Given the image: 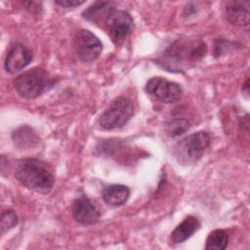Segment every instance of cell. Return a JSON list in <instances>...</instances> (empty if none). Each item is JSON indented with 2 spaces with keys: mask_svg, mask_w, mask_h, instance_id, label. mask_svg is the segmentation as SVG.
<instances>
[{
  "mask_svg": "<svg viewBox=\"0 0 250 250\" xmlns=\"http://www.w3.org/2000/svg\"><path fill=\"white\" fill-rule=\"evenodd\" d=\"M207 52V45L201 39L182 37L175 40L158 60L168 71H184L200 61Z\"/></svg>",
  "mask_w": 250,
  "mask_h": 250,
  "instance_id": "1",
  "label": "cell"
},
{
  "mask_svg": "<svg viewBox=\"0 0 250 250\" xmlns=\"http://www.w3.org/2000/svg\"><path fill=\"white\" fill-rule=\"evenodd\" d=\"M16 179L25 188L46 193L54 186V177L41 161L33 158L19 160L14 171Z\"/></svg>",
  "mask_w": 250,
  "mask_h": 250,
  "instance_id": "2",
  "label": "cell"
},
{
  "mask_svg": "<svg viewBox=\"0 0 250 250\" xmlns=\"http://www.w3.org/2000/svg\"><path fill=\"white\" fill-rule=\"evenodd\" d=\"M54 85L52 77L42 68H32L21 75L15 81L14 86L18 94L25 99H35Z\"/></svg>",
  "mask_w": 250,
  "mask_h": 250,
  "instance_id": "3",
  "label": "cell"
},
{
  "mask_svg": "<svg viewBox=\"0 0 250 250\" xmlns=\"http://www.w3.org/2000/svg\"><path fill=\"white\" fill-rule=\"evenodd\" d=\"M210 145V136L203 131L190 134L180 140L174 149L177 161L182 165L196 163Z\"/></svg>",
  "mask_w": 250,
  "mask_h": 250,
  "instance_id": "4",
  "label": "cell"
},
{
  "mask_svg": "<svg viewBox=\"0 0 250 250\" xmlns=\"http://www.w3.org/2000/svg\"><path fill=\"white\" fill-rule=\"evenodd\" d=\"M134 113V105L126 97L115 98L99 118V125L104 130H113L125 125Z\"/></svg>",
  "mask_w": 250,
  "mask_h": 250,
  "instance_id": "5",
  "label": "cell"
},
{
  "mask_svg": "<svg viewBox=\"0 0 250 250\" xmlns=\"http://www.w3.org/2000/svg\"><path fill=\"white\" fill-rule=\"evenodd\" d=\"M76 58L83 62H91L99 58L103 51L101 40L88 29H79L72 40Z\"/></svg>",
  "mask_w": 250,
  "mask_h": 250,
  "instance_id": "6",
  "label": "cell"
},
{
  "mask_svg": "<svg viewBox=\"0 0 250 250\" xmlns=\"http://www.w3.org/2000/svg\"><path fill=\"white\" fill-rule=\"evenodd\" d=\"M104 24L112 42L116 45H120L131 33L133 19L130 14L125 11L113 10L105 20Z\"/></svg>",
  "mask_w": 250,
  "mask_h": 250,
  "instance_id": "7",
  "label": "cell"
},
{
  "mask_svg": "<svg viewBox=\"0 0 250 250\" xmlns=\"http://www.w3.org/2000/svg\"><path fill=\"white\" fill-rule=\"evenodd\" d=\"M147 94L154 96L159 101L172 104L180 100L182 96V88L176 83L169 81L163 77H152L150 78L145 87Z\"/></svg>",
  "mask_w": 250,
  "mask_h": 250,
  "instance_id": "8",
  "label": "cell"
},
{
  "mask_svg": "<svg viewBox=\"0 0 250 250\" xmlns=\"http://www.w3.org/2000/svg\"><path fill=\"white\" fill-rule=\"evenodd\" d=\"M32 61V53L24 45L16 43L8 51L4 67L9 73H16L23 69Z\"/></svg>",
  "mask_w": 250,
  "mask_h": 250,
  "instance_id": "9",
  "label": "cell"
},
{
  "mask_svg": "<svg viewBox=\"0 0 250 250\" xmlns=\"http://www.w3.org/2000/svg\"><path fill=\"white\" fill-rule=\"evenodd\" d=\"M72 216L77 223L83 226H90L98 221L100 213L89 198L79 197L73 201Z\"/></svg>",
  "mask_w": 250,
  "mask_h": 250,
  "instance_id": "10",
  "label": "cell"
},
{
  "mask_svg": "<svg viewBox=\"0 0 250 250\" xmlns=\"http://www.w3.org/2000/svg\"><path fill=\"white\" fill-rule=\"evenodd\" d=\"M250 2L248 0H230L226 4L225 12L228 21L235 26L249 24Z\"/></svg>",
  "mask_w": 250,
  "mask_h": 250,
  "instance_id": "11",
  "label": "cell"
},
{
  "mask_svg": "<svg viewBox=\"0 0 250 250\" xmlns=\"http://www.w3.org/2000/svg\"><path fill=\"white\" fill-rule=\"evenodd\" d=\"M115 4L111 1H96L82 13L83 19L94 23L105 22L109 14L114 10Z\"/></svg>",
  "mask_w": 250,
  "mask_h": 250,
  "instance_id": "12",
  "label": "cell"
},
{
  "mask_svg": "<svg viewBox=\"0 0 250 250\" xmlns=\"http://www.w3.org/2000/svg\"><path fill=\"white\" fill-rule=\"evenodd\" d=\"M200 228L199 220L194 216H188L180 223L171 233V241L174 244H179L188 240Z\"/></svg>",
  "mask_w": 250,
  "mask_h": 250,
  "instance_id": "13",
  "label": "cell"
},
{
  "mask_svg": "<svg viewBox=\"0 0 250 250\" xmlns=\"http://www.w3.org/2000/svg\"><path fill=\"white\" fill-rule=\"evenodd\" d=\"M102 196L107 205L118 207L127 202L130 196V189L124 185H110L104 188Z\"/></svg>",
  "mask_w": 250,
  "mask_h": 250,
  "instance_id": "14",
  "label": "cell"
},
{
  "mask_svg": "<svg viewBox=\"0 0 250 250\" xmlns=\"http://www.w3.org/2000/svg\"><path fill=\"white\" fill-rule=\"evenodd\" d=\"M229 243V236L224 229H218L211 231L205 242V249L207 250H224Z\"/></svg>",
  "mask_w": 250,
  "mask_h": 250,
  "instance_id": "15",
  "label": "cell"
},
{
  "mask_svg": "<svg viewBox=\"0 0 250 250\" xmlns=\"http://www.w3.org/2000/svg\"><path fill=\"white\" fill-rule=\"evenodd\" d=\"M13 140L16 146L20 147H26L33 146V143L36 142V136L32 132L31 128L22 126L14 132Z\"/></svg>",
  "mask_w": 250,
  "mask_h": 250,
  "instance_id": "16",
  "label": "cell"
},
{
  "mask_svg": "<svg viewBox=\"0 0 250 250\" xmlns=\"http://www.w3.org/2000/svg\"><path fill=\"white\" fill-rule=\"evenodd\" d=\"M188 128L189 122L186 118H175L166 124V132L172 138L183 135Z\"/></svg>",
  "mask_w": 250,
  "mask_h": 250,
  "instance_id": "17",
  "label": "cell"
},
{
  "mask_svg": "<svg viewBox=\"0 0 250 250\" xmlns=\"http://www.w3.org/2000/svg\"><path fill=\"white\" fill-rule=\"evenodd\" d=\"M18 225V216L12 209L5 210L1 215V233L6 232Z\"/></svg>",
  "mask_w": 250,
  "mask_h": 250,
  "instance_id": "18",
  "label": "cell"
},
{
  "mask_svg": "<svg viewBox=\"0 0 250 250\" xmlns=\"http://www.w3.org/2000/svg\"><path fill=\"white\" fill-rule=\"evenodd\" d=\"M84 2L85 1H79V0H56L55 4L64 8H74L82 5Z\"/></svg>",
  "mask_w": 250,
  "mask_h": 250,
  "instance_id": "19",
  "label": "cell"
},
{
  "mask_svg": "<svg viewBox=\"0 0 250 250\" xmlns=\"http://www.w3.org/2000/svg\"><path fill=\"white\" fill-rule=\"evenodd\" d=\"M27 10H29L30 12H34L35 9L38 10V8H40V3L39 2H35V1H27V2H23L22 3Z\"/></svg>",
  "mask_w": 250,
  "mask_h": 250,
  "instance_id": "20",
  "label": "cell"
},
{
  "mask_svg": "<svg viewBox=\"0 0 250 250\" xmlns=\"http://www.w3.org/2000/svg\"><path fill=\"white\" fill-rule=\"evenodd\" d=\"M242 91L245 92L246 94L249 93V79H247V80L245 81V83L243 84V86H242Z\"/></svg>",
  "mask_w": 250,
  "mask_h": 250,
  "instance_id": "21",
  "label": "cell"
}]
</instances>
